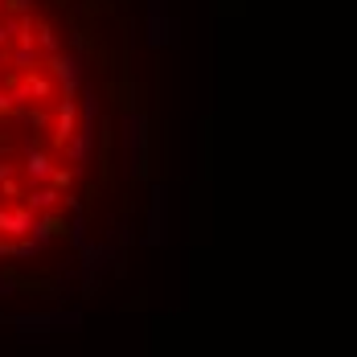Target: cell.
Returning <instances> with one entry per match:
<instances>
[{"mask_svg": "<svg viewBox=\"0 0 357 357\" xmlns=\"http://www.w3.org/2000/svg\"><path fill=\"white\" fill-rule=\"evenodd\" d=\"M86 160L74 54L41 0H0V259L54 238Z\"/></svg>", "mask_w": 357, "mask_h": 357, "instance_id": "cell-1", "label": "cell"}]
</instances>
